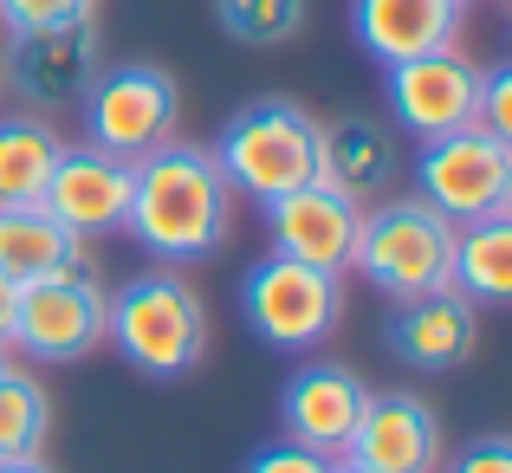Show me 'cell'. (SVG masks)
<instances>
[{
  "mask_svg": "<svg viewBox=\"0 0 512 473\" xmlns=\"http://www.w3.org/2000/svg\"><path fill=\"white\" fill-rule=\"evenodd\" d=\"M227 221H234V188H227L221 162L201 143H163V150L130 162V214L124 227L137 247L163 266H195L221 253Z\"/></svg>",
  "mask_w": 512,
  "mask_h": 473,
  "instance_id": "obj_1",
  "label": "cell"
},
{
  "mask_svg": "<svg viewBox=\"0 0 512 473\" xmlns=\"http://www.w3.org/2000/svg\"><path fill=\"white\" fill-rule=\"evenodd\" d=\"M104 344L143 370L150 383H182L188 370H201L208 357V305L188 279L175 273H143L111 299L104 318Z\"/></svg>",
  "mask_w": 512,
  "mask_h": 473,
  "instance_id": "obj_2",
  "label": "cell"
},
{
  "mask_svg": "<svg viewBox=\"0 0 512 473\" xmlns=\"http://www.w3.org/2000/svg\"><path fill=\"white\" fill-rule=\"evenodd\" d=\"M448 266H454V221L435 214L422 195H383L376 208H363L350 273L370 279L376 292L422 299V292L448 286Z\"/></svg>",
  "mask_w": 512,
  "mask_h": 473,
  "instance_id": "obj_3",
  "label": "cell"
},
{
  "mask_svg": "<svg viewBox=\"0 0 512 473\" xmlns=\"http://www.w3.org/2000/svg\"><path fill=\"white\" fill-rule=\"evenodd\" d=\"M227 188L253 201L292 195V188L318 182V117L292 98H260L247 111H234V124L214 143Z\"/></svg>",
  "mask_w": 512,
  "mask_h": 473,
  "instance_id": "obj_4",
  "label": "cell"
},
{
  "mask_svg": "<svg viewBox=\"0 0 512 473\" xmlns=\"http://www.w3.org/2000/svg\"><path fill=\"white\" fill-rule=\"evenodd\" d=\"M240 312H247L253 337L273 350H318L344 324V273L266 253L240 279Z\"/></svg>",
  "mask_w": 512,
  "mask_h": 473,
  "instance_id": "obj_5",
  "label": "cell"
},
{
  "mask_svg": "<svg viewBox=\"0 0 512 473\" xmlns=\"http://www.w3.org/2000/svg\"><path fill=\"white\" fill-rule=\"evenodd\" d=\"M415 195L435 214H448L454 227L500 221V214H512V143L480 124L428 137L415 156Z\"/></svg>",
  "mask_w": 512,
  "mask_h": 473,
  "instance_id": "obj_6",
  "label": "cell"
},
{
  "mask_svg": "<svg viewBox=\"0 0 512 473\" xmlns=\"http://www.w3.org/2000/svg\"><path fill=\"white\" fill-rule=\"evenodd\" d=\"M78 111H85V143L137 162L175 137V124H182V85L163 65H117V72L91 78Z\"/></svg>",
  "mask_w": 512,
  "mask_h": 473,
  "instance_id": "obj_7",
  "label": "cell"
},
{
  "mask_svg": "<svg viewBox=\"0 0 512 473\" xmlns=\"http://www.w3.org/2000/svg\"><path fill=\"white\" fill-rule=\"evenodd\" d=\"M7 85L39 111H72L85 104L91 78L104 72V33L98 20H65V26H39V33H13L7 52Z\"/></svg>",
  "mask_w": 512,
  "mask_h": 473,
  "instance_id": "obj_8",
  "label": "cell"
},
{
  "mask_svg": "<svg viewBox=\"0 0 512 473\" xmlns=\"http://www.w3.org/2000/svg\"><path fill=\"white\" fill-rule=\"evenodd\" d=\"M104 318L111 299L98 279H52V286H20L13 312V350L26 363H85L104 350Z\"/></svg>",
  "mask_w": 512,
  "mask_h": 473,
  "instance_id": "obj_9",
  "label": "cell"
},
{
  "mask_svg": "<svg viewBox=\"0 0 512 473\" xmlns=\"http://www.w3.org/2000/svg\"><path fill=\"white\" fill-rule=\"evenodd\" d=\"M389 111L422 143L448 137V130H467L480 111V65L461 46H441V52H422V59L389 65Z\"/></svg>",
  "mask_w": 512,
  "mask_h": 473,
  "instance_id": "obj_10",
  "label": "cell"
},
{
  "mask_svg": "<svg viewBox=\"0 0 512 473\" xmlns=\"http://www.w3.org/2000/svg\"><path fill=\"white\" fill-rule=\"evenodd\" d=\"M363 402H370V383L344 363H305L299 376L279 396V435L305 454H325V461H344L350 435L363 422Z\"/></svg>",
  "mask_w": 512,
  "mask_h": 473,
  "instance_id": "obj_11",
  "label": "cell"
},
{
  "mask_svg": "<svg viewBox=\"0 0 512 473\" xmlns=\"http://www.w3.org/2000/svg\"><path fill=\"white\" fill-rule=\"evenodd\" d=\"M39 208H46L59 227H72L78 240L111 234V227H124V214H130V162L98 150V143H65L59 162H52V175H46Z\"/></svg>",
  "mask_w": 512,
  "mask_h": 473,
  "instance_id": "obj_12",
  "label": "cell"
},
{
  "mask_svg": "<svg viewBox=\"0 0 512 473\" xmlns=\"http://www.w3.org/2000/svg\"><path fill=\"white\" fill-rule=\"evenodd\" d=\"M266 208V234H273V253L305 266H325V273H350V253H357V227L363 208L350 195H338L331 182H305L292 195L260 201Z\"/></svg>",
  "mask_w": 512,
  "mask_h": 473,
  "instance_id": "obj_13",
  "label": "cell"
},
{
  "mask_svg": "<svg viewBox=\"0 0 512 473\" xmlns=\"http://www.w3.org/2000/svg\"><path fill=\"white\" fill-rule=\"evenodd\" d=\"M344 461H357L370 473H441V415L422 396H409V389L370 396Z\"/></svg>",
  "mask_w": 512,
  "mask_h": 473,
  "instance_id": "obj_14",
  "label": "cell"
},
{
  "mask_svg": "<svg viewBox=\"0 0 512 473\" xmlns=\"http://www.w3.org/2000/svg\"><path fill=\"white\" fill-rule=\"evenodd\" d=\"M389 350H396L409 370H461L480 350V305L454 286L422 292V299H396Z\"/></svg>",
  "mask_w": 512,
  "mask_h": 473,
  "instance_id": "obj_15",
  "label": "cell"
},
{
  "mask_svg": "<svg viewBox=\"0 0 512 473\" xmlns=\"http://www.w3.org/2000/svg\"><path fill=\"white\" fill-rule=\"evenodd\" d=\"M461 13L454 0H350V33L376 65H402L422 52L461 46Z\"/></svg>",
  "mask_w": 512,
  "mask_h": 473,
  "instance_id": "obj_16",
  "label": "cell"
},
{
  "mask_svg": "<svg viewBox=\"0 0 512 473\" xmlns=\"http://www.w3.org/2000/svg\"><path fill=\"white\" fill-rule=\"evenodd\" d=\"M396 175H402V143H396L389 124H376V117L318 124V182H331L338 195L357 201V208L383 201Z\"/></svg>",
  "mask_w": 512,
  "mask_h": 473,
  "instance_id": "obj_17",
  "label": "cell"
},
{
  "mask_svg": "<svg viewBox=\"0 0 512 473\" xmlns=\"http://www.w3.org/2000/svg\"><path fill=\"white\" fill-rule=\"evenodd\" d=\"M0 279L13 286L91 279V240L59 227L46 208H0Z\"/></svg>",
  "mask_w": 512,
  "mask_h": 473,
  "instance_id": "obj_18",
  "label": "cell"
},
{
  "mask_svg": "<svg viewBox=\"0 0 512 473\" xmlns=\"http://www.w3.org/2000/svg\"><path fill=\"white\" fill-rule=\"evenodd\" d=\"M448 286L467 292L474 305H506L512 299V227L500 221H467L454 227V266Z\"/></svg>",
  "mask_w": 512,
  "mask_h": 473,
  "instance_id": "obj_19",
  "label": "cell"
},
{
  "mask_svg": "<svg viewBox=\"0 0 512 473\" xmlns=\"http://www.w3.org/2000/svg\"><path fill=\"white\" fill-rule=\"evenodd\" d=\"M59 150L65 143L52 124H39V117H0V208H39Z\"/></svg>",
  "mask_w": 512,
  "mask_h": 473,
  "instance_id": "obj_20",
  "label": "cell"
},
{
  "mask_svg": "<svg viewBox=\"0 0 512 473\" xmlns=\"http://www.w3.org/2000/svg\"><path fill=\"white\" fill-rule=\"evenodd\" d=\"M52 435V396L26 363H0V461H33Z\"/></svg>",
  "mask_w": 512,
  "mask_h": 473,
  "instance_id": "obj_21",
  "label": "cell"
},
{
  "mask_svg": "<svg viewBox=\"0 0 512 473\" xmlns=\"http://www.w3.org/2000/svg\"><path fill=\"white\" fill-rule=\"evenodd\" d=\"M214 20L234 46L273 52L305 33V0H214Z\"/></svg>",
  "mask_w": 512,
  "mask_h": 473,
  "instance_id": "obj_22",
  "label": "cell"
},
{
  "mask_svg": "<svg viewBox=\"0 0 512 473\" xmlns=\"http://www.w3.org/2000/svg\"><path fill=\"white\" fill-rule=\"evenodd\" d=\"M65 20H98V0H0L7 33H39V26H65Z\"/></svg>",
  "mask_w": 512,
  "mask_h": 473,
  "instance_id": "obj_23",
  "label": "cell"
},
{
  "mask_svg": "<svg viewBox=\"0 0 512 473\" xmlns=\"http://www.w3.org/2000/svg\"><path fill=\"white\" fill-rule=\"evenodd\" d=\"M474 124L512 143V72H480V111H474Z\"/></svg>",
  "mask_w": 512,
  "mask_h": 473,
  "instance_id": "obj_24",
  "label": "cell"
},
{
  "mask_svg": "<svg viewBox=\"0 0 512 473\" xmlns=\"http://www.w3.org/2000/svg\"><path fill=\"white\" fill-rule=\"evenodd\" d=\"M331 467H338V461H325V454H305V448H292V441H279V448L253 454L247 473H331Z\"/></svg>",
  "mask_w": 512,
  "mask_h": 473,
  "instance_id": "obj_25",
  "label": "cell"
},
{
  "mask_svg": "<svg viewBox=\"0 0 512 473\" xmlns=\"http://www.w3.org/2000/svg\"><path fill=\"white\" fill-rule=\"evenodd\" d=\"M448 473H512V448L506 441H474V448H461V461Z\"/></svg>",
  "mask_w": 512,
  "mask_h": 473,
  "instance_id": "obj_26",
  "label": "cell"
},
{
  "mask_svg": "<svg viewBox=\"0 0 512 473\" xmlns=\"http://www.w3.org/2000/svg\"><path fill=\"white\" fill-rule=\"evenodd\" d=\"M13 312H20V286L0 279V350H13Z\"/></svg>",
  "mask_w": 512,
  "mask_h": 473,
  "instance_id": "obj_27",
  "label": "cell"
},
{
  "mask_svg": "<svg viewBox=\"0 0 512 473\" xmlns=\"http://www.w3.org/2000/svg\"><path fill=\"white\" fill-rule=\"evenodd\" d=\"M0 473H52V467H46V461L33 454V461H0Z\"/></svg>",
  "mask_w": 512,
  "mask_h": 473,
  "instance_id": "obj_28",
  "label": "cell"
},
{
  "mask_svg": "<svg viewBox=\"0 0 512 473\" xmlns=\"http://www.w3.org/2000/svg\"><path fill=\"white\" fill-rule=\"evenodd\" d=\"M331 473H370V467H357V461H338V467H331Z\"/></svg>",
  "mask_w": 512,
  "mask_h": 473,
  "instance_id": "obj_29",
  "label": "cell"
},
{
  "mask_svg": "<svg viewBox=\"0 0 512 473\" xmlns=\"http://www.w3.org/2000/svg\"><path fill=\"white\" fill-rule=\"evenodd\" d=\"M454 7H474V0H454Z\"/></svg>",
  "mask_w": 512,
  "mask_h": 473,
  "instance_id": "obj_30",
  "label": "cell"
},
{
  "mask_svg": "<svg viewBox=\"0 0 512 473\" xmlns=\"http://www.w3.org/2000/svg\"><path fill=\"white\" fill-rule=\"evenodd\" d=\"M0 363H7V350H0Z\"/></svg>",
  "mask_w": 512,
  "mask_h": 473,
  "instance_id": "obj_31",
  "label": "cell"
}]
</instances>
